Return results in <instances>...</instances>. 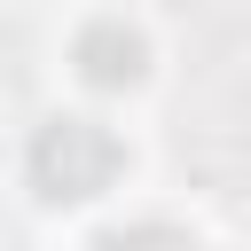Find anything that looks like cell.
I'll use <instances>...</instances> for the list:
<instances>
[{"instance_id":"obj_1","label":"cell","mask_w":251,"mask_h":251,"mask_svg":"<svg viewBox=\"0 0 251 251\" xmlns=\"http://www.w3.org/2000/svg\"><path fill=\"white\" fill-rule=\"evenodd\" d=\"M24 173H31L39 204H94L126 173V141L102 118H47L24 149Z\"/></svg>"},{"instance_id":"obj_2","label":"cell","mask_w":251,"mask_h":251,"mask_svg":"<svg viewBox=\"0 0 251 251\" xmlns=\"http://www.w3.org/2000/svg\"><path fill=\"white\" fill-rule=\"evenodd\" d=\"M71 71H78L86 86H102V94H126V86H141V71H149V39H141L126 16H94V24L71 39Z\"/></svg>"},{"instance_id":"obj_3","label":"cell","mask_w":251,"mask_h":251,"mask_svg":"<svg viewBox=\"0 0 251 251\" xmlns=\"http://www.w3.org/2000/svg\"><path fill=\"white\" fill-rule=\"evenodd\" d=\"M86 251H204L188 227H165V220H133V227H110V235H94Z\"/></svg>"}]
</instances>
